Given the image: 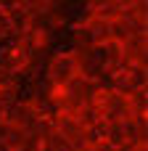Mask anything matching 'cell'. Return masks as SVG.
Wrapping results in <instances>:
<instances>
[{
    "mask_svg": "<svg viewBox=\"0 0 148 151\" xmlns=\"http://www.w3.org/2000/svg\"><path fill=\"white\" fill-rule=\"evenodd\" d=\"M77 72H79V66H77V61H74L66 50H64V53H53V56L45 61V77H48V85H50V88L64 90L66 82H69L71 77H77Z\"/></svg>",
    "mask_w": 148,
    "mask_h": 151,
    "instance_id": "cell-1",
    "label": "cell"
},
{
    "mask_svg": "<svg viewBox=\"0 0 148 151\" xmlns=\"http://www.w3.org/2000/svg\"><path fill=\"white\" fill-rule=\"evenodd\" d=\"M124 80H127V85H130L132 90H146V85H148V69H146V66H140V64H132V66L127 69Z\"/></svg>",
    "mask_w": 148,
    "mask_h": 151,
    "instance_id": "cell-2",
    "label": "cell"
},
{
    "mask_svg": "<svg viewBox=\"0 0 148 151\" xmlns=\"http://www.w3.org/2000/svg\"><path fill=\"white\" fill-rule=\"evenodd\" d=\"M24 141H26V130H19V127L11 125V130H8L5 138H3V149L5 151H19L24 146Z\"/></svg>",
    "mask_w": 148,
    "mask_h": 151,
    "instance_id": "cell-3",
    "label": "cell"
},
{
    "mask_svg": "<svg viewBox=\"0 0 148 151\" xmlns=\"http://www.w3.org/2000/svg\"><path fill=\"white\" fill-rule=\"evenodd\" d=\"M19 80H21V72L0 64V90H16L19 88Z\"/></svg>",
    "mask_w": 148,
    "mask_h": 151,
    "instance_id": "cell-4",
    "label": "cell"
},
{
    "mask_svg": "<svg viewBox=\"0 0 148 151\" xmlns=\"http://www.w3.org/2000/svg\"><path fill=\"white\" fill-rule=\"evenodd\" d=\"M111 149H122L124 143H127V133H124V127L122 125H111L109 130H106V138H103Z\"/></svg>",
    "mask_w": 148,
    "mask_h": 151,
    "instance_id": "cell-5",
    "label": "cell"
},
{
    "mask_svg": "<svg viewBox=\"0 0 148 151\" xmlns=\"http://www.w3.org/2000/svg\"><path fill=\"white\" fill-rule=\"evenodd\" d=\"M101 48H103V58H106V66H114V64L122 58V45H119V42L109 40V42H103Z\"/></svg>",
    "mask_w": 148,
    "mask_h": 151,
    "instance_id": "cell-6",
    "label": "cell"
},
{
    "mask_svg": "<svg viewBox=\"0 0 148 151\" xmlns=\"http://www.w3.org/2000/svg\"><path fill=\"white\" fill-rule=\"evenodd\" d=\"M117 151H146V146H135V143H124L122 149H117Z\"/></svg>",
    "mask_w": 148,
    "mask_h": 151,
    "instance_id": "cell-7",
    "label": "cell"
},
{
    "mask_svg": "<svg viewBox=\"0 0 148 151\" xmlns=\"http://www.w3.org/2000/svg\"><path fill=\"white\" fill-rule=\"evenodd\" d=\"M93 151H117V149H111V146H109L106 141H101V143H98V146H95Z\"/></svg>",
    "mask_w": 148,
    "mask_h": 151,
    "instance_id": "cell-8",
    "label": "cell"
}]
</instances>
